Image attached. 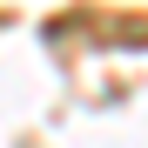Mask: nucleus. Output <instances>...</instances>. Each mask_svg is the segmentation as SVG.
Returning a JSON list of instances; mask_svg holds the SVG:
<instances>
[]
</instances>
